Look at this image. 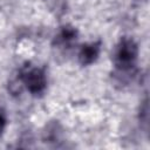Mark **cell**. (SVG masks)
Masks as SVG:
<instances>
[{"label":"cell","instance_id":"obj_1","mask_svg":"<svg viewBox=\"0 0 150 150\" xmlns=\"http://www.w3.org/2000/svg\"><path fill=\"white\" fill-rule=\"evenodd\" d=\"M138 56V46L134 39L123 36L116 45L112 53V62L121 73L129 71L136 63Z\"/></svg>","mask_w":150,"mask_h":150},{"label":"cell","instance_id":"obj_2","mask_svg":"<svg viewBox=\"0 0 150 150\" xmlns=\"http://www.w3.org/2000/svg\"><path fill=\"white\" fill-rule=\"evenodd\" d=\"M20 81L33 95H41L47 88V77L42 68L25 66L20 71Z\"/></svg>","mask_w":150,"mask_h":150},{"label":"cell","instance_id":"obj_3","mask_svg":"<svg viewBox=\"0 0 150 150\" xmlns=\"http://www.w3.org/2000/svg\"><path fill=\"white\" fill-rule=\"evenodd\" d=\"M79 32L75 27L70 25H64L60 27V30L53 40V45L59 48H69L77 39Z\"/></svg>","mask_w":150,"mask_h":150},{"label":"cell","instance_id":"obj_4","mask_svg":"<svg viewBox=\"0 0 150 150\" xmlns=\"http://www.w3.org/2000/svg\"><path fill=\"white\" fill-rule=\"evenodd\" d=\"M100 52H101V41L84 43L81 46L79 50V55H77L79 62L82 66H89L98 59Z\"/></svg>","mask_w":150,"mask_h":150},{"label":"cell","instance_id":"obj_5","mask_svg":"<svg viewBox=\"0 0 150 150\" xmlns=\"http://www.w3.org/2000/svg\"><path fill=\"white\" fill-rule=\"evenodd\" d=\"M62 136H63V129L62 125L59 123V121L48 122L42 130V141L47 144H56L61 142Z\"/></svg>","mask_w":150,"mask_h":150},{"label":"cell","instance_id":"obj_6","mask_svg":"<svg viewBox=\"0 0 150 150\" xmlns=\"http://www.w3.org/2000/svg\"><path fill=\"white\" fill-rule=\"evenodd\" d=\"M6 123H7V120H6V115L5 112L0 109V136L2 135L5 128H6Z\"/></svg>","mask_w":150,"mask_h":150},{"label":"cell","instance_id":"obj_7","mask_svg":"<svg viewBox=\"0 0 150 150\" xmlns=\"http://www.w3.org/2000/svg\"><path fill=\"white\" fill-rule=\"evenodd\" d=\"M136 1H138V2H146L148 0H136Z\"/></svg>","mask_w":150,"mask_h":150}]
</instances>
